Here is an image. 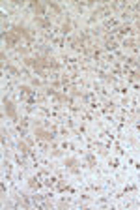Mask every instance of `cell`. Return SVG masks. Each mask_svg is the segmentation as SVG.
Wrapping results in <instances>:
<instances>
[{
    "label": "cell",
    "instance_id": "1",
    "mask_svg": "<svg viewBox=\"0 0 140 210\" xmlns=\"http://www.w3.org/2000/svg\"><path fill=\"white\" fill-rule=\"evenodd\" d=\"M4 105H6V109H8V113L11 114V116H15V111H13V105L9 103V101H4Z\"/></svg>",
    "mask_w": 140,
    "mask_h": 210
},
{
    "label": "cell",
    "instance_id": "2",
    "mask_svg": "<svg viewBox=\"0 0 140 210\" xmlns=\"http://www.w3.org/2000/svg\"><path fill=\"white\" fill-rule=\"evenodd\" d=\"M37 135H41L43 139H52V135H51V133H47V131H37Z\"/></svg>",
    "mask_w": 140,
    "mask_h": 210
},
{
    "label": "cell",
    "instance_id": "3",
    "mask_svg": "<svg viewBox=\"0 0 140 210\" xmlns=\"http://www.w3.org/2000/svg\"><path fill=\"white\" fill-rule=\"evenodd\" d=\"M19 150H22V152H28V148H26V145H22V143H19Z\"/></svg>",
    "mask_w": 140,
    "mask_h": 210
}]
</instances>
